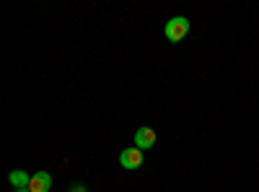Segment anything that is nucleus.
<instances>
[{
	"label": "nucleus",
	"instance_id": "obj_1",
	"mask_svg": "<svg viewBox=\"0 0 259 192\" xmlns=\"http://www.w3.org/2000/svg\"><path fill=\"white\" fill-rule=\"evenodd\" d=\"M163 34H166L168 42H182V39L189 34V18H184V16H174L171 21H166Z\"/></svg>",
	"mask_w": 259,
	"mask_h": 192
},
{
	"label": "nucleus",
	"instance_id": "obj_2",
	"mask_svg": "<svg viewBox=\"0 0 259 192\" xmlns=\"http://www.w3.org/2000/svg\"><path fill=\"white\" fill-rule=\"evenodd\" d=\"M119 164L124 169H140L143 166V151L140 148H124L119 153Z\"/></svg>",
	"mask_w": 259,
	"mask_h": 192
},
{
	"label": "nucleus",
	"instance_id": "obj_3",
	"mask_svg": "<svg viewBox=\"0 0 259 192\" xmlns=\"http://www.w3.org/2000/svg\"><path fill=\"white\" fill-rule=\"evenodd\" d=\"M153 145H156V130L153 127H140L135 133V148L148 151V148H153Z\"/></svg>",
	"mask_w": 259,
	"mask_h": 192
},
{
	"label": "nucleus",
	"instance_id": "obj_4",
	"mask_svg": "<svg viewBox=\"0 0 259 192\" xmlns=\"http://www.w3.org/2000/svg\"><path fill=\"white\" fill-rule=\"evenodd\" d=\"M50 187H52V177H50L47 172L31 174V184H29L31 192H50Z\"/></svg>",
	"mask_w": 259,
	"mask_h": 192
},
{
	"label": "nucleus",
	"instance_id": "obj_5",
	"mask_svg": "<svg viewBox=\"0 0 259 192\" xmlns=\"http://www.w3.org/2000/svg\"><path fill=\"white\" fill-rule=\"evenodd\" d=\"M11 184L18 189V187H29L31 184V174H26V172H21V169H16V172H11Z\"/></svg>",
	"mask_w": 259,
	"mask_h": 192
},
{
	"label": "nucleus",
	"instance_id": "obj_6",
	"mask_svg": "<svg viewBox=\"0 0 259 192\" xmlns=\"http://www.w3.org/2000/svg\"><path fill=\"white\" fill-rule=\"evenodd\" d=\"M68 192H85V187H83V184H75V187H70Z\"/></svg>",
	"mask_w": 259,
	"mask_h": 192
},
{
	"label": "nucleus",
	"instance_id": "obj_7",
	"mask_svg": "<svg viewBox=\"0 0 259 192\" xmlns=\"http://www.w3.org/2000/svg\"><path fill=\"white\" fill-rule=\"evenodd\" d=\"M13 192H31L29 187H18V189H13Z\"/></svg>",
	"mask_w": 259,
	"mask_h": 192
}]
</instances>
